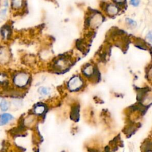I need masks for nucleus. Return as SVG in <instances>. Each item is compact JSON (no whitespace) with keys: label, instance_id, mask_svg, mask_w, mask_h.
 Returning <instances> with one entry per match:
<instances>
[{"label":"nucleus","instance_id":"nucleus-1","mask_svg":"<svg viewBox=\"0 0 152 152\" xmlns=\"http://www.w3.org/2000/svg\"><path fill=\"white\" fill-rule=\"evenodd\" d=\"M29 81V76L25 73H19L16 74L13 77L14 84L19 87L26 86Z\"/></svg>","mask_w":152,"mask_h":152},{"label":"nucleus","instance_id":"nucleus-2","mask_svg":"<svg viewBox=\"0 0 152 152\" xmlns=\"http://www.w3.org/2000/svg\"><path fill=\"white\" fill-rule=\"evenodd\" d=\"M83 85V81L79 77H74L71 79L68 83V88L71 91L79 90Z\"/></svg>","mask_w":152,"mask_h":152},{"label":"nucleus","instance_id":"nucleus-3","mask_svg":"<svg viewBox=\"0 0 152 152\" xmlns=\"http://www.w3.org/2000/svg\"><path fill=\"white\" fill-rule=\"evenodd\" d=\"M102 22V16L97 13L93 15L90 19L89 23L90 25L93 28H96Z\"/></svg>","mask_w":152,"mask_h":152},{"label":"nucleus","instance_id":"nucleus-4","mask_svg":"<svg viewBox=\"0 0 152 152\" xmlns=\"http://www.w3.org/2000/svg\"><path fill=\"white\" fill-rule=\"evenodd\" d=\"M9 53L7 49L5 47L0 48V63L5 64L9 60Z\"/></svg>","mask_w":152,"mask_h":152},{"label":"nucleus","instance_id":"nucleus-5","mask_svg":"<svg viewBox=\"0 0 152 152\" xmlns=\"http://www.w3.org/2000/svg\"><path fill=\"white\" fill-rule=\"evenodd\" d=\"M69 62L68 60H67L65 58H62L59 59L57 63L55 64L57 70H63L67 69L69 66Z\"/></svg>","mask_w":152,"mask_h":152},{"label":"nucleus","instance_id":"nucleus-6","mask_svg":"<svg viewBox=\"0 0 152 152\" xmlns=\"http://www.w3.org/2000/svg\"><path fill=\"white\" fill-rule=\"evenodd\" d=\"M13 116L9 113H4L0 116V125H4L9 122Z\"/></svg>","mask_w":152,"mask_h":152},{"label":"nucleus","instance_id":"nucleus-7","mask_svg":"<svg viewBox=\"0 0 152 152\" xmlns=\"http://www.w3.org/2000/svg\"><path fill=\"white\" fill-rule=\"evenodd\" d=\"M1 33L2 37L4 39H9L11 35V29L10 27L9 26H4L1 30Z\"/></svg>","mask_w":152,"mask_h":152},{"label":"nucleus","instance_id":"nucleus-8","mask_svg":"<svg viewBox=\"0 0 152 152\" xmlns=\"http://www.w3.org/2000/svg\"><path fill=\"white\" fill-rule=\"evenodd\" d=\"M79 117V106H75L73 108L71 112V118L73 120L76 121Z\"/></svg>","mask_w":152,"mask_h":152},{"label":"nucleus","instance_id":"nucleus-9","mask_svg":"<svg viewBox=\"0 0 152 152\" xmlns=\"http://www.w3.org/2000/svg\"><path fill=\"white\" fill-rule=\"evenodd\" d=\"M95 70H94V68L92 65H87L84 69H83V73L84 74L87 76H91L92 75H93L94 73H95Z\"/></svg>","mask_w":152,"mask_h":152},{"label":"nucleus","instance_id":"nucleus-10","mask_svg":"<svg viewBox=\"0 0 152 152\" xmlns=\"http://www.w3.org/2000/svg\"><path fill=\"white\" fill-rule=\"evenodd\" d=\"M106 11L110 15H115L116 14L118 13V9L113 6V5H112V4H110L109 6H108L106 8Z\"/></svg>","mask_w":152,"mask_h":152},{"label":"nucleus","instance_id":"nucleus-11","mask_svg":"<svg viewBox=\"0 0 152 152\" xmlns=\"http://www.w3.org/2000/svg\"><path fill=\"white\" fill-rule=\"evenodd\" d=\"M23 4V0H12V6L15 9H20Z\"/></svg>","mask_w":152,"mask_h":152},{"label":"nucleus","instance_id":"nucleus-12","mask_svg":"<svg viewBox=\"0 0 152 152\" xmlns=\"http://www.w3.org/2000/svg\"><path fill=\"white\" fill-rule=\"evenodd\" d=\"M9 102L5 99L2 100L1 103H0V108H1V109L3 111H6L9 109Z\"/></svg>","mask_w":152,"mask_h":152},{"label":"nucleus","instance_id":"nucleus-13","mask_svg":"<svg viewBox=\"0 0 152 152\" xmlns=\"http://www.w3.org/2000/svg\"><path fill=\"white\" fill-rule=\"evenodd\" d=\"M7 82V76L4 73H0V84H5Z\"/></svg>","mask_w":152,"mask_h":152},{"label":"nucleus","instance_id":"nucleus-14","mask_svg":"<svg viewBox=\"0 0 152 152\" xmlns=\"http://www.w3.org/2000/svg\"><path fill=\"white\" fill-rule=\"evenodd\" d=\"M39 92L41 94V95H48L49 92H50V90L49 89H48V88L47 87H40L39 89Z\"/></svg>","mask_w":152,"mask_h":152},{"label":"nucleus","instance_id":"nucleus-15","mask_svg":"<svg viewBox=\"0 0 152 152\" xmlns=\"http://www.w3.org/2000/svg\"><path fill=\"white\" fill-rule=\"evenodd\" d=\"M35 112L38 114H41L44 111H45V107L43 105H38V106L36 107L35 109Z\"/></svg>","mask_w":152,"mask_h":152},{"label":"nucleus","instance_id":"nucleus-16","mask_svg":"<svg viewBox=\"0 0 152 152\" xmlns=\"http://www.w3.org/2000/svg\"><path fill=\"white\" fill-rule=\"evenodd\" d=\"M140 3V0H131L130 1V3L131 5H132L133 6H138Z\"/></svg>","mask_w":152,"mask_h":152},{"label":"nucleus","instance_id":"nucleus-17","mask_svg":"<svg viewBox=\"0 0 152 152\" xmlns=\"http://www.w3.org/2000/svg\"><path fill=\"white\" fill-rule=\"evenodd\" d=\"M127 23H128V25H129L130 26H132V27L136 26V23H135L134 20L130 19H127Z\"/></svg>","mask_w":152,"mask_h":152},{"label":"nucleus","instance_id":"nucleus-18","mask_svg":"<svg viewBox=\"0 0 152 152\" xmlns=\"http://www.w3.org/2000/svg\"><path fill=\"white\" fill-rule=\"evenodd\" d=\"M114 1H115L116 3H122L125 1V0H114Z\"/></svg>","mask_w":152,"mask_h":152}]
</instances>
